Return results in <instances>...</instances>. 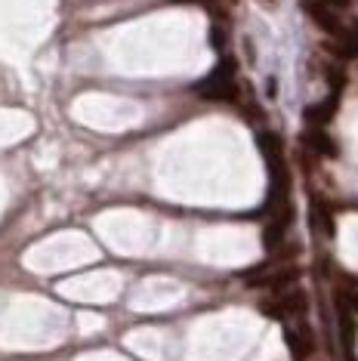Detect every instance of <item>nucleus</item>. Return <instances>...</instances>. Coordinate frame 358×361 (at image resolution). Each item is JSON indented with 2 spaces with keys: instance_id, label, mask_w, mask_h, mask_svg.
Returning a JSON list of instances; mask_svg holds the SVG:
<instances>
[{
  "instance_id": "1",
  "label": "nucleus",
  "mask_w": 358,
  "mask_h": 361,
  "mask_svg": "<svg viewBox=\"0 0 358 361\" xmlns=\"http://www.w3.org/2000/svg\"><path fill=\"white\" fill-rule=\"evenodd\" d=\"M198 96L214 102H235L238 99V84H235V62L223 59L214 68V75L198 84Z\"/></svg>"
},
{
  "instance_id": "2",
  "label": "nucleus",
  "mask_w": 358,
  "mask_h": 361,
  "mask_svg": "<svg viewBox=\"0 0 358 361\" xmlns=\"http://www.w3.org/2000/svg\"><path fill=\"white\" fill-rule=\"evenodd\" d=\"M247 287H266L272 293H284L290 290L297 281H300V269L290 266V262H275V266H263V269H254V272L244 275Z\"/></svg>"
},
{
  "instance_id": "3",
  "label": "nucleus",
  "mask_w": 358,
  "mask_h": 361,
  "mask_svg": "<svg viewBox=\"0 0 358 361\" xmlns=\"http://www.w3.org/2000/svg\"><path fill=\"white\" fill-rule=\"evenodd\" d=\"M309 309V297L303 290H284L275 293V300L263 302V312L275 322H288V318H303Z\"/></svg>"
},
{
  "instance_id": "4",
  "label": "nucleus",
  "mask_w": 358,
  "mask_h": 361,
  "mask_svg": "<svg viewBox=\"0 0 358 361\" xmlns=\"http://www.w3.org/2000/svg\"><path fill=\"white\" fill-rule=\"evenodd\" d=\"M284 340H288V349H290V355H294V361H306V358H312V352H315V336L312 331H309V324H290L288 327V334H284Z\"/></svg>"
},
{
  "instance_id": "5",
  "label": "nucleus",
  "mask_w": 358,
  "mask_h": 361,
  "mask_svg": "<svg viewBox=\"0 0 358 361\" xmlns=\"http://www.w3.org/2000/svg\"><path fill=\"white\" fill-rule=\"evenodd\" d=\"M306 13L312 16V22L319 28H324L328 35H343V25H340V19H337V13H333V6L328 4H321V0H306Z\"/></svg>"
},
{
  "instance_id": "6",
  "label": "nucleus",
  "mask_w": 358,
  "mask_h": 361,
  "mask_svg": "<svg viewBox=\"0 0 358 361\" xmlns=\"http://www.w3.org/2000/svg\"><path fill=\"white\" fill-rule=\"evenodd\" d=\"M333 111H337V96H331V99H324L319 105H309V109H306V121H309V124H315V127H324L333 118Z\"/></svg>"
},
{
  "instance_id": "7",
  "label": "nucleus",
  "mask_w": 358,
  "mask_h": 361,
  "mask_svg": "<svg viewBox=\"0 0 358 361\" xmlns=\"http://www.w3.org/2000/svg\"><path fill=\"white\" fill-rule=\"evenodd\" d=\"M306 145L315 154H321V158H333V154H337V145H333V139L324 133V130H312V133L306 136Z\"/></svg>"
},
{
  "instance_id": "8",
  "label": "nucleus",
  "mask_w": 358,
  "mask_h": 361,
  "mask_svg": "<svg viewBox=\"0 0 358 361\" xmlns=\"http://www.w3.org/2000/svg\"><path fill=\"white\" fill-rule=\"evenodd\" d=\"M328 50L337 53L340 59H355V56H358V37L349 35V31H343V35H337L333 44H328Z\"/></svg>"
},
{
  "instance_id": "9",
  "label": "nucleus",
  "mask_w": 358,
  "mask_h": 361,
  "mask_svg": "<svg viewBox=\"0 0 358 361\" xmlns=\"http://www.w3.org/2000/svg\"><path fill=\"white\" fill-rule=\"evenodd\" d=\"M312 226L319 228V232H324V235H333V216L328 213V207H321V204H315L312 207Z\"/></svg>"
},
{
  "instance_id": "10",
  "label": "nucleus",
  "mask_w": 358,
  "mask_h": 361,
  "mask_svg": "<svg viewBox=\"0 0 358 361\" xmlns=\"http://www.w3.org/2000/svg\"><path fill=\"white\" fill-rule=\"evenodd\" d=\"M321 4L333 6V10H343V6H349V0H321Z\"/></svg>"
},
{
  "instance_id": "11",
  "label": "nucleus",
  "mask_w": 358,
  "mask_h": 361,
  "mask_svg": "<svg viewBox=\"0 0 358 361\" xmlns=\"http://www.w3.org/2000/svg\"><path fill=\"white\" fill-rule=\"evenodd\" d=\"M179 4H198V0H179Z\"/></svg>"
}]
</instances>
